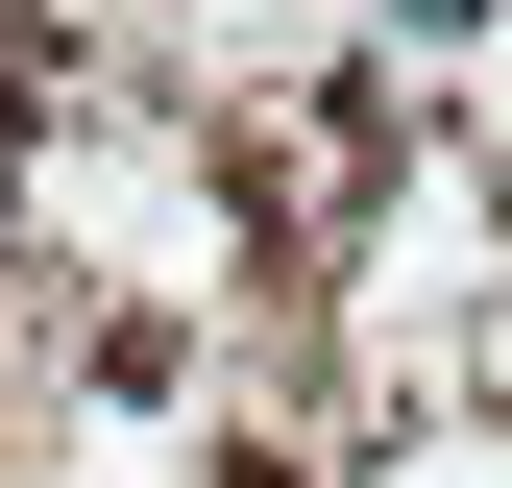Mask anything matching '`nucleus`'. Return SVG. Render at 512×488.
<instances>
[{
    "mask_svg": "<svg viewBox=\"0 0 512 488\" xmlns=\"http://www.w3.org/2000/svg\"><path fill=\"white\" fill-rule=\"evenodd\" d=\"M220 488H293V464H220Z\"/></svg>",
    "mask_w": 512,
    "mask_h": 488,
    "instance_id": "f257e3e1",
    "label": "nucleus"
}]
</instances>
